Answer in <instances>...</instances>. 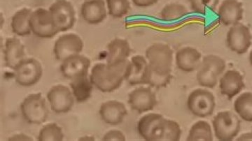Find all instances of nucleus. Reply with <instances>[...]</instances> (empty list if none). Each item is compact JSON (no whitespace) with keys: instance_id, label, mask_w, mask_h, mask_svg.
<instances>
[{"instance_id":"nucleus-1","label":"nucleus","mask_w":252,"mask_h":141,"mask_svg":"<svg viewBox=\"0 0 252 141\" xmlns=\"http://www.w3.org/2000/svg\"><path fill=\"white\" fill-rule=\"evenodd\" d=\"M130 71L128 59L115 63H98L91 69L90 79L93 85L102 92H112L127 80Z\"/></svg>"},{"instance_id":"nucleus-2","label":"nucleus","mask_w":252,"mask_h":141,"mask_svg":"<svg viewBox=\"0 0 252 141\" xmlns=\"http://www.w3.org/2000/svg\"><path fill=\"white\" fill-rule=\"evenodd\" d=\"M226 64L224 59L215 55L205 56L197 70L199 85L205 88H214L224 72Z\"/></svg>"},{"instance_id":"nucleus-3","label":"nucleus","mask_w":252,"mask_h":141,"mask_svg":"<svg viewBox=\"0 0 252 141\" xmlns=\"http://www.w3.org/2000/svg\"><path fill=\"white\" fill-rule=\"evenodd\" d=\"M145 57L152 70L163 75L171 74L174 53L168 45L161 43L152 45L146 51Z\"/></svg>"},{"instance_id":"nucleus-4","label":"nucleus","mask_w":252,"mask_h":141,"mask_svg":"<svg viewBox=\"0 0 252 141\" xmlns=\"http://www.w3.org/2000/svg\"><path fill=\"white\" fill-rule=\"evenodd\" d=\"M214 133L219 141H233L241 129V121L231 111L219 113L212 120Z\"/></svg>"},{"instance_id":"nucleus-5","label":"nucleus","mask_w":252,"mask_h":141,"mask_svg":"<svg viewBox=\"0 0 252 141\" xmlns=\"http://www.w3.org/2000/svg\"><path fill=\"white\" fill-rule=\"evenodd\" d=\"M21 111L23 118L32 124L44 123L49 116L47 104L40 93L28 95L21 103Z\"/></svg>"},{"instance_id":"nucleus-6","label":"nucleus","mask_w":252,"mask_h":141,"mask_svg":"<svg viewBox=\"0 0 252 141\" xmlns=\"http://www.w3.org/2000/svg\"><path fill=\"white\" fill-rule=\"evenodd\" d=\"M216 107L215 96L207 89L198 88L189 94L187 108L193 115L198 117L211 116Z\"/></svg>"},{"instance_id":"nucleus-7","label":"nucleus","mask_w":252,"mask_h":141,"mask_svg":"<svg viewBox=\"0 0 252 141\" xmlns=\"http://www.w3.org/2000/svg\"><path fill=\"white\" fill-rule=\"evenodd\" d=\"M13 71L16 84L23 87L34 85L40 81L43 74L41 63L34 58H26Z\"/></svg>"},{"instance_id":"nucleus-8","label":"nucleus","mask_w":252,"mask_h":141,"mask_svg":"<svg viewBox=\"0 0 252 141\" xmlns=\"http://www.w3.org/2000/svg\"><path fill=\"white\" fill-rule=\"evenodd\" d=\"M50 13L59 32L72 29L76 21L74 6L67 0H57L51 5Z\"/></svg>"},{"instance_id":"nucleus-9","label":"nucleus","mask_w":252,"mask_h":141,"mask_svg":"<svg viewBox=\"0 0 252 141\" xmlns=\"http://www.w3.org/2000/svg\"><path fill=\"white\" fill-rule=\"evenodd\" d=\"M30 26L32 33L42 39H50L59 33L55 26L49 10L42 8L32 12Z\"/></svg>"},{"instance_id":"nucleus-10","label":"nucleus","mask_w":252,"mask_h":141,"mask_svg":"<svg viewBox=\"0 0 252 141\" xmlns=\"http://www.w3.org/2000/svg\"><path fill=\"white\" fill-rule=\"evenodd\" d=\"M47 100L51 111L55 113H67L74 104L72 90L63 85L51 87L47 93Z\"/></svg>"},{"instance_id":"nucleus-11","label":"nucleus","mask_w":252,"mask_h":141,"mask_svg":"<svg viewBox=\"0 0 252 141\" xmlns=\"http://www.w3.org/2000/svg\"><path fill=\"white\" fill-rule=\"evenodd\" d=\"M252 36L248 27L238 23L230 27L227 33L226 44L228 49L237 54L248 52L252 45Z\"/></svg>"},{"instance_id":"nucleus-12","label":"nucleus","mask_w":252,"mask_h":141,"mask_svg":"<svg viewBox=\"0 0 252 141\" xmlns=\"http://www.w3.org/2000/svg\"><path fill=\"white\" fill-rule=\"evenodd\" d=\"M84 49V42L80 36L75 34H66L60 36L55 42L54 53L57 60L64 59L80 54Z\"/></svg>"},{"instance_id":"nucleus-13","label":"nucleus","mask_w":252,"mask_h":141,"mask_svg":"<svg viewBox=\"0 0 252 141\" xmlns=\"http://www.w3.org/2000/svg\"><path fill=\"white\" fill-rule=\"evenodd\" d=\"M91 60L81 55H76L61 62L60 70L64 77L73 81L89 75Z\"/></svg>"},{"instance_id":"nucleus-14","label":"nucleus","mask_w":252,"mask_h":141,"mask_svg":"<svg viewBox=\"0 0 252 141\" xmlns=\"http://www.w3.org/2000/svg\"><path fill=\"white\" fill-rule=\"evenodd\" d=\"M127 102L132 110L144 113L154 110L157 105V96L150 87H137L129 94Z\"/></svg>"},{"instance_id":"nucleus-15","label":"nucleus","mask_w":252,"mask_h":141,"mask_svg":"<svg viewBox=\"0 0 252 141\" xmlns=\"http://www.w3.org/2000/svg\"><path fill=\"white\" fill-rule=\"evenodd\" d=\"M165 117L157 113H149L137 122V132L146 141H160L162 122Z\"/></svg>"},{"instance_id":"nucleus-16","label":"nucleus","mask_w":252,"mask_h":141,"mask_svg":"<svg viewBox=\"0 0 252 141\" xmlns=\"http://www.w3.org/2000/svg\"><path fill=\"white\" fill-rule=\"evenodd\" d=\"M243 76L236 70H228L220 76V88L222 95L232 99L245 88Z\"/></svg>"},{"instance_id":"nucleus-17","label":"nucleus","mask_w":252,"mask_h":141,"mask_svg":"<svg viewBox=\"0 0 252 141\" xmlns=\"http://www.w3.org/2000/svg\"><path fill=\"white\" fill-rule=\"evenodd\" d=\"M99 114L106 124L117 126L124 122L127 111L123 103L112 100L104 102L100 106Z\"/></svg>"},{"instance_id":"nucleus-18","label":"nucleus","mask_w":252,"mask_h":141,"mask_svg":"<svg viewBox=\"0 0 252 141\" xmlns=\"http://www.w3.org/2000/svg\"><path fill=\"white\" fill-rule=\"evenodd\" d=\"M107 13L104 0H86L81 5V17L90 25L102 23L107 18Z\"/></svg>"},{"instance_id":"nucleus-19","label":"nucleus","mask_w":252,"mask_h":141,"mask_svg":"<svg viewBox=\"0 0 252 141\" xmlns=\"http://www.w3.org/2000/svg\"><path fill=\"white\" fill-rule=\"evenodd\" d=\"M202 55L193 47H185L179 50L175 55L176 65L186 73L198 70L202 62Z\"/></svg>"},{"instance_id":"nucleus-20","label":"nucleus","mask_w":252,"mask_h":141,"mask_svg":"<svg viewBox=\"0 0 252 141\" xmlns=\"http://www.w3.org/2000/svg\"><path fill=\"white\" fill-rule=\"evenodd\" d=\"M243 4L238 0H224L218 11L219 20L225 26H234L243 18Z\"/></svg>"},{"instance_id":"nucleus-21","label":"nucleus","mask_w":252,"mask_h":141,"mask_svg":"<svg viewBox=\"0 0 252 141\" xmlns=\"http://www.w3.org/2000/svg\"><path fill=\"white\" fill-rule=\"evenodd\" d=\"M3 52L5 64L12 70H14L26 58L24 45L16 37L6 39Z\"/></svg>"},{"instance_id":"nucleus-22","label":"nucleus","mask_w":252,"mask_h":141,"mask_svg":"<svg viewBox=\"0 0 252 141\" xmlns=\"http://www.w3.org/2000/svg\"><path fill=\"white\" fill-rule=\"evenodd\" d=\"M130 53V45L127 40L114 39L107 46V63L115 64L128 59Z\"/></svg>"},{"instance_id":"nucleus-23","label":"nucleus","mask_w":252,"mask_h":141,"mask_svg":"<svg viewBox=\"0 0 252 141\" xmlns=\"http://www.w3.org/2000/svg\"><path fill=\"white\" fill-rule=\"evenodd\" d=\"M149 64L145 57L135 56L130 59V71L127 82L130 85H144V79L148 69Z\"/></svg>"},{"instance_id":"nucleus-24","label":"nucleus","mask_w":252,"mask_h":141,"mask_svg":"<svg viewBox=\"0 0 252 141\" xmlns=\"http://www.w3.org/2000/svg\"><path fill=\"white\" fill-rule=\"evenodd\" d=\"M31 9L24 8L18 11L11 18V30L16 35L26 36L31 34L30 19L32 14Z\"/></svg>"},{"instance_id":"nucleus-25","label":"nucleus","mask_w":252,"mask_h":141,"mask_svg":"<svg viewBox=\"0 0 252 141\" xmlns=\"http://www.w3.org/2000/svg\"><path fill=\"white\" fill-rule=\"evenodd\" d=\"M71 90L74 99L79 103L85 102L90 99L92 95L94 85L91 82L90 77L80 78L71 81Z\"/></svg>"},{"instance_id":"nucleus-26","label":"nucleus","mask_w":252,"mask_h":141,"mask_svg":"<svg viewBox=\"0 0 252 141\" xmlns=\"http://www.w3.org/2000/svg\"><path fill=\"white\" fill-rule=\"evenodd\" d=\"M234 111L246 122H252V92L243 93L234 102Z\"/></svg>"},{"instance_id":"nucleus-27","label":"nucleus","mask_w":252,"mask_h":141,"mask_svg":"<svg viewBox=\"0 0 252 141\" xmlns=\"http://www.w3.org/2000/svg\"><path fill=\"white\" fill-rule=\"evenodd\" d=\"M187 141H213V132L206 121L195 122L189 130Z\"/></svg>"},{"instance_id":"nucleus-28","label":"nucleus","mask_w":252,"mask_h":141,"mask_svg":"<svg viewBox=\"0 0 252 141\" xmlns=\"http://www.w3.org/2000/svg\"><path fill=\"white\" fill-rule=\"evenodd\" d=\"M189 11L184 5L172 3L165 5L160 11V18L165 21H174L181 19L188 14Z\"/></svg>"},{"instance_id":"nucleus-29","label":"nucleus","mask_w":252,"mask_h":141,"mask_svg":"<svg viewBox=\"0 0 252 141\" xmlns=\"http://www.w3.org/2000/svg\"><path fill=\"white\" fill-rule=\"evenodd\" d=\"M182 129L180 124L171 119L164 118L160 141H180Z\"/></svg>"},{"instance_id":"nucleus-30","label":"nucleus","mask_w":252,"mask_h":141,"mask_svg":"<svg viewBox=\"0 0 252 141\" xmlns=\"http://www.w3.org/2000/svg\"><path fill=\"white\" fill-rule=\"evenodd\" d=\"M38 141H61L64 139V134L60 126L56 123L46 124L41 128L37 138Z\"/></svg>"},{"instance_id":"nucleus-31","label":"nucleus","mask_w":252,"mask_h":141,"mask_svg":"<svg viewBox=\"0 0 252 141\" xmlns=\"http://www.w3.org/2000/svg\"><path fill=\"white\" fill-rule=\"evenodd\" d=\"M107 11L109 16L114 18H122L130 9L129 0H107Z\"/></svg>"},{"instance_id":"nucleus-32","label":"nucleus","mask_w":252,"mask_h":141,"mask_svg":"<svg viewBox=\"0 0 252 141\" xmlns=\"http://www.w3.org/2000/svg\"><path fill=\"white\" fill-rule=\"evenodd\" d=\"M171 79V74L163 75V74H158L152 70L149 66L145 79H144V85H147L155 88H161L170 84Z\"/></svg>"},{"instance_id":"nucleus-33","label":"nucleus","mask_w":252,"mask_h":141,"mask_svg":"<svg viewBox=\"0 0 252 141\" xmlns=\"http://www.w3.org/2000/svg\"><path fill=\"white\" fill-rule=\"evenodd\" d=\"M190 6L194 12L205 14L207 11H215L220 0H190Z\"/></svg>"},{"instance_id":"nucleus-34","label":"nucleus","mask_w":252,"mask_h":141,"mask_svg":"<svg viewBox=\"0 0 252 141\" xmlns=\"http://www.w3.org/2000/svg\"><path fill=\"white\" fill-rule=\"evenodd\" d=\"M124 133L119 130H111L104 134L102 141H126Z\"/></svg>"},{"instance_id":"nucleus-35","label":"nucleus","mask_w":252,"mask_h":141,"mask_svg":"<svg viewBox=\"0 0 252 141\" xmlns=\"http://www.w3.org/2000/svg\"><path fill=\"white\" fill-rule=\"evenodd\" d=\"M158 1L159 0H132V3L138 7H149Z\"/></svg>"},{"instance_id":"nucleus-36","label":"nucleus","mask_w":252,"mask_h":141,"mask_svg":"<svg viewBox=\"0 0 252 141\" xmlns=\"http://www.w3.org/2000/svg\"><path fill=\"white\" fill-rule=\"evenodd\" d=\"M9 141H33V139L29 136L26 135V134H18L10 137Z\"/></svg>"},{"instance_id":"nucleus-37","label":"nucleus","mask_w":252,"mask_h":141,"mask_svg":"<svg viewBox=\"0 0 252 141\" xmlns=\"http://www.w3.org/2000/svg\"><path fill=\"white\" fill-rule=\"evenodd\" d=\"M236 141H252V131L251 132L242 134L241 136L237 138Z\"/></svg>"},{"instance_id":"nucleus-38","label":"nucleus","mask_w":252,"mask_h":141,"mask_svg":"<svg viewBox=\"0 0 252 141\" xmlns=\"http://www.w3.org/2000/svg\"><path fill=\"white\" fill-rule=\"evenodd\" d=\"M95 138L92 137V136H85V137H81L79 141H94Z\"/></svg>"},{"instance_id":"nucleus-39","label":"nucleus","mask_w":252,"mask_h":141,"mask_svg":"<svg viewBox=\"0 0 252 141\" xmlns=\"http://www.w3.org/2000/svg\"><path fill=\"white\" fill-rule=\"evenodd\" d=\"M249 59H250V64H251V65L252 66V50L251 51V52H250V56H249Z\"/></svg>"},{"instance_id":"nucleus-40","label":"nucleus","mask_w":252,"mask_h":141,"mask_svg":"<svg viewBox=\"0 0 252 141\" xmlns=\"http://www.w3.org/2000/svg\"><path fill=\"white\" fill-rule=\"evenodd\" d=\"M3 23H4V21H3V16H1V26H2Z\"/></svg>"}]
</instances>
